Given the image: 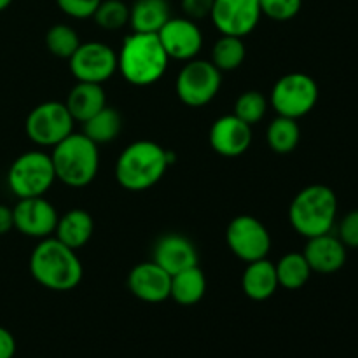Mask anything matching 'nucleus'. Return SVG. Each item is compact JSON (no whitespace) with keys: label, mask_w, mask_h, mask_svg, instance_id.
<instances>
[{"label":"nucleus","mask_w":358,"mask_h":358,"mask_svg":"<svg viewBox=\"0 0 358 358\" xmlns=\"http://www.w3.org/2000/svg\"><path fill=\"white\" fill-rule=\"evenodd\" d=\"M30 273L35 282L55 292H69L80 283L84 275L77 250L58 238H44L30 255Z\"/></svg>","instance_id":"obj_1"},{"label":"nucleus","mask_w":358,"mask_h":358,"mask_svg":"<svg viewBox=\"0 0 358 358\" xmlns=\"http://www.w3.org/2000/svg\"><path fill=\"white\" fill-rule=\"evenodd\" d=\"M171 164V154L156 142L138 140L126 147L115 163V180L126 191L154 187Z\"/></svg>","instance_id":"obj_2"},{"label":"nucleus","mask_w":358,"mask_h":358,"mask_svg":"<svg viewBox=\"0 0 358 358\" xmlns=\"http://www.w3.org/2000/svg\"><path fill=\"white\" fill-rule=\"evenodd\" d=\"M166 51L157 34L133 31L124 38L117 52V70L133 86H150L164 76L168 69Z\"/></svg>","instance_id":"obj_3"},{"label":"nucleus","mask_w":358,"mask_h":358,"mask_svg":"<svg viewBox=\"0 0 358 358\" xmlns=\"http://www.w3.org/2000/svg\"><path fill=\"white\" fill-rule=\"evenodd\" d=\"M56 180L69 187H86L96 178L100 152L93 140L84 133H70L56 143L51 152Z\"/></svg>","instance_id":"obj_4"},{"label":"nucleus","mask_w":358,"mask_h":358,"mask_svg":"<svg viewBox=\"0 0 358 358\" xmlns=\"http://www.w3.org/2000/svg\"><path fill=\"white\" fill-rule=\"evenodd\" d=\"M338 217V198L331 187L313 184L296 194L289 208V219L296 233L315 238L331 233Z\"/></svg>","instance_id":"obj_5"},{"label":"nucleus","mask_w":358,"mask_h":358,"mask_svg":"<svg viewBox=\"0 0 358 358\" xmlns=\"http://www.w3.org/2000/svg\"><path fill=\"white\" fill-rule=\"evenodd\" d=\"M56 173L51 154L42 150L24 152L10 164L7 173V184L17 198H35L44 196L55 184Z\"/></svg>","instance_id":"obj_6"},{"label":"nucleus","mask_w":358,"mask_h":358,"mask_svg":"<svg viewBox=\"0 0 358 358\" xmlns=\"http://www.w3.org/2000/svg\"><path fill=\"white\" fill-rule=\"evenodd\" d=\"M318 101V86L313 77L292 72L276 80L271 91V105L278 115L301 119L310 114Z\"/></svg>","instance_id":"obj_7"},{"label":"nucleus","mask_w":358,"mask_h":358,"mask_svg":"<svg viewBox=\"0 0 358 358\" xmlns=\"http://www.w3.org/2000/svg\"><path fill=\"white\" fill-rule=\"evenodd\" d=\"M222 72L206 59H189L177 77V94L187 107H203L217 96Z\"/></svg>","instance_id":"obj_8"},{"label":"nucleus","mask_w":358,"mask_h":358,"mask_svg":"<svg viewBox=\"0 0 358 358\" xmlns=\"http://www.w3.org/2000/svg\"><path fill=\"white\" fill-rule=\"evenodd\" d=\"M73 117L62 101H44L31 108L24 129L28 138L41 147H55L73 133Z\"/></svg>","instance_id":"obj_9"},{"label":"nucleus","mask_w":358,"mask_h":358,"mask_svg":"<svg viewBox=\"0 0 358 358\" xmlns=\"http://www.w3.org/2000/svg\"><path fill=\"white\" fill-rule=\"evenodd\" d=\"M226 241L229 250L247 264L266 259L271 248L268 229L261 220L252 215L234 217L227 226Z\"/></svg>","instance_id":"obj_10"},{"label":"nucleus","mask_w":358,"mask_h":358,"mask_svg":"<svg viewBox=\"0 0 358 358\" xmlns=\"http://www.w3.org/2000/svg\"><path fill=\"white\" fill-rule=\"evenodd\" d=\"M69 62L77 80L103 84L117 70V52L101 42H80Z\"/></svg>","instance_id":"obj_11"},{"label":"nucleus","mask_w":358,"mask_h":358,"mask_svg":"<svg viewBox=\"0 0 358 358\" xmlns=\"http://www.w3.org/2000/svg\"><path fill=\"white\" fill-rule=\"evenodd\" d=\"M261 16L259 0H215L210 20L222 35L243 38L255 30Z\"/></svg>","instance_id":"obj_12"},{"label":"nucleus","mask_w":358,"mask_h":358,"mask_svg":"<svg viewBox=\"0 0 358 358\" xmlns=\"http://www.w3.org/2000/svg\"><path fill=\"white\" fill-rule=\"evenodd\" d=\"M13 217L14 229L24 236L37 238V240L51 236L59 219L56 208L44 196L21 198L13 208Z\"/></svg>","instance_id":"obj_13"},{"label":"nucleus","mask_w":358,"mask_h":358,"mask_svg":"<svg viewBox=\"0 0 358 358\" xmlns=\"http://www.w3.org/2000/svg\"><path fill=\"white\" fill-rule=\"evenodd\" d=\"M157 37L170 59L189 62L194 59L203 48L201 30L189 17H170L157 31Z\"/></svg>","instance_id":"obj_14"},{"label":"nucleus","mask_w":358,"mask_h":358,"mask_svg":"<svg viewBox=\"0 0 358 358\" xmlns=\"http://www.w3.org/2000/svg\"><path fill=\"white\" fill-rule=\"evenodd\" d=\"M252 143V126L234 114L222 115L210 128V145L224 157H238L248 150Z\"/></svg>","instance_id":"obj_15"},{"label":"nucleus","mask_w":358,"mask_h":358,"mask_svg":"<svg viewBox=\"0 0 358 358\" xmlns=\"http://www.w3.org/2000/svg\"><path fill=\"white\" fill-rule=\"evenodd\" d=\"M170 285L171 275L154 261L135 266L128 276L129 292L143 303L156 304L170 299Z\"/></svg>","instance_id":"obj_16"},{"label":"nucleus","mask_w":358,"mask_h":358,"mask_svg":"<svg viewBox=\"0 0 358 358\" xmlns=\"http://www.w3.org/2000/svg\"><path fill=\"white\" fill-rule=\"evenodd\" d=\"M154 262L173 276L198 266V250L194 243L182 234H164L154 245Z\"/></svg>","instance_id":"obj_17"},{"label":"nucleus","mask_w":358,"mask_h":358,"mask_svg":"<svg viewBox=\"0 0 358 358\" xmlns=\"http://www.w3.org/2000/svg\"><path fill=\"white\" fill-rule=\"evenodd\" d=\"M303 254L311 271L322 273V275L339 271L346 264V247L338 236H332L331 233L308 238Z\"/></svg>","instance_id":"obj_18"},{"label":"nucleus","mask_w":358,"mask_h":358,"mask_svg":"<svg viewBox=\"0 0 358 358\" xmlns=\"http://www.w3.org/2000/svg\"><path fill=\"white\" fill-rule=\"evenodd\" d=\"M276 268L268 259L248 262L241 276V289L252 301H266L278 289Z\"/></svg>","instance_id":"obj_19"},{"label":"nucleus","mask_w":358,"mask_h":358,"mask_svg":"<svg viewBox=\"0 0 358 358\" xmlns=\"http://www.w3.org/2000/svg\"><path fill=\"white\" fill-rule=\"evenodd\" d=\"M65 105L73 121L86 122L96 112L107 107V98H105V91L101 84L77 80V84L70 90L69 96H66Z\"/></svg>","instance_id":"obj_20"},{"label":"nucleus","mask_w":358,"mask_h":358,"mask_svg":"<svg viewBox=\"0 0 358 358\" xmlns=\"http://www.w3.org/2000/svg\"><path fill=\"white\" fill-rule=\"evenodd\" d=\"M93 231V217L86 210L73 208L70 212H66L65 215L59 217L55 234L66 247L73 248V250H79V248H83L91 240Z\"/></svg>","instance_id":"obj_21"},{"label":"nucleus","mask_w":358,"mask_h":358,"mask_svg":"<svg viewBox=\"0 0 358 358\" xmlns=\"http://www.w3.org/2000/svg\"><path fill=\"white\" fill-rule=\"evenodd\" d=\"M170 17L168 0H135L129 7V27L138 34H157Z\"/></svg>","instance_id":"obj_22"},{"label":"nucleus","mask_w":358,"mask_h":358,"mask_svg":"<svg viewBox=\"0 0 358 358\" xmlns=\"http://www.w3.org/2000/svg\"><path fill=\"white\" fill-rule=\"evenodd\" d=\"M206 294V276L199 266L171 276L170 297L180 306H194Z\"/></svg>","instance_id":"obj_23"},{"label":"nucleus","mask_w":358,"mask_h":358,"mask_svg":"<svg viewBox=\"0 0 358 358\" xmlns=\"http://www.w3.org/2000/svg\"><path fill=\"white\" fill-rule=\"evenodd\" d=\"M83 126L84 135L100 145V143H108L117 138L122 129V117L115 108L103 107L93 117L83 122Z\"/></svg>","instance_id":"obj_24"},{"label":"nucleus","mask_w":358,"mask_h":358,"mask_svg":"<svg viewBox=\"0 0 358 358\" xmlns=\"http://www.w3.org/2000/svg\"><path fill=\"white\" fill-rule=\"evenodd\" d=\"M276 276H278V285L287 290H297L308 283L311 276V268L308 264L304 254L299 252H290L283 255L275 264Z\"/></svg>","instance_id":"obj_25"},{"label":"nucleus","mask_w":358,"mask_h":358,"mask_svg":"<svg viewBox=\"0 0 358 358\" xmlns=\"http://www.w3.org/2000/svg\"><path fill=\"white\" fill-rule=\"evenodd\" d=\"M268 145L273 152L276 154H290L296 150L301 140V128L297 124V119L285 117V115H278L273 119L271 124L268 126Z\"/></svg>","instance_id":"obj_26"},{"label":"nucleus","mask_w":358,"mask_h":358,"mask_svg":"<svg viewBox=\"0 0 358 358\" xmlns=\"http://www.w3.org/2000/svg\"><path fill=\"white\" fill-rule=\"evenodd\" d=\"M247 56V48L241 37L233 35H222L215 42L212 49V63L220 72H231V70L240 69L241 63Z\"/></svg>","instance_id":"obj_27"},{"label":"nucleus","mask_w":358,"mask_h":358,"mask_svg":"<svg viewBox=\"0 0 358 358\" xmlns=\"http://www.w3.org/2000/svg\"><path fill=\"white\" fill-rule=\"evenodd\" d=\"M45 45L52 56L70 59V56L80 45V38L77 31L69 24H55L45 34Z\"/></svg>","instance_id":"obj_28"},{"label":"nucleus","mask_w":358,"mask_h":358,"mask_svg":"<svg viewBox=\"0 0 358 358\" xmlns=\"http://www.w3.org/2000/svg\"><path fill=\"white\" fill-rule=\"evenodd\" d=\"M93 17L103 30H121L122 27L129 24V7L122 0H101Z\"/></svg>","instance_id":"obj_29"},{"label":"nucleus","mask_w":358,"mask_h":358,"mask_svg":"<svg viewBox=\"0 0 358 358\" xmlns=\"http://www.w3.org/2000/svg\"><path fill=\"white\" fill-rule=\"evenodd\" d=\"M266 110H268V100L264 98V94L259 91H245L238 96L233 114L247 122L248 126H254L262 121Z\"/></svg>","instance_id":"obj_30"},{"label":"nucleus","mask_w":358,"mask_h":358,"mask_svg":"<svg viewBox=\"0 0 358 358\" xmlns=\"http://www.w3.org/2000/svg\"><path fill=\"white\" fill-rule=\"evenodd\" d=\"M264 16L275 21H289L299 14L303 0H259Z\"/></svg>","instance_id":"obj_31"},{"label":"nucleus","mask_w":358,"mask_h":358,"mask_svg":"<svg viewBox=\"0 0 358 358\" xmlns=\"http://www.w3.org/2000/svg\"><path fill=\"white\" fill-rule=\"evenodd\" d=\"M101 0H56L63 14L73 17V20H87L93 17L94 10L98 9Z\"/></svg>","instance_id":"obj_32"},{"label":"nucleus","mask_w":358,"mask_h":358,"mask_svg":"<svg viewBox=\"0 0 358 358\" xmlns=\"http://www.w3.org/2000/svg\"><path fill=\"white\" fill-rule=\"evenodd\" d=\"M338 238L346 248H358V210L346 213L339 222Z\"/></svg>","instance_id":"obj_33"},{"label":"nucleus","mask_w":358,"mask_h":358,"mask_svg":"<svg viewBox=\"0 0 358 358\" xmlns=\"http://www.w3.org/2000/svg\"><path fill=\"white\" fill-rule=\"evenodd\" d=\"M215 0H182V10L185 17L192 21L205 20L212 14V7Z\"/></svg>","instance_id":"obj_34"},{"label":"nucleus","mask_w":358,"mask_h":358,"mask_svg":"<svg viewBox=\"0 0 358 358\" xmlns=\"http://www.w3.org/2000/svg\"><path fill=\"white\" fill-rule=\"evenodd\" d=\"M16 355V339L13 332L0 325V358H14Z\"/></svg>","instance_id":"obj_35"},{"label":"nucleus","mask_w":358,"mask_h":358,"mask_svg":"<svg viewBox=\"0 0 358 358\" xmlns=\"http://www.w3.org/2000/svg\"><path fill=\"white\" fill-rule=\"evenodd\" d=\"M10 229H14L13 208H9L6 205H0V236L9 233Z\"/></svg>","instance_id":"obj_36"},{"label":"nucleus","mask_w":358,"mask_h":358,"mask_svg":"<svg viewBox=\"0 0 358 358\" xmlns=\"http://www.w3.org/2000/svg\"><path fill=\"white\" fill-rule=\"evenodd\" d=\"M10 3H13V0H0V13H2V10H6Z\"/></svg>","instance_id":"obj_37"}]
</instances>
